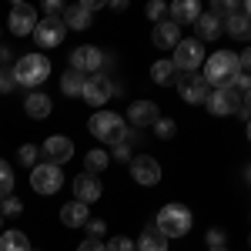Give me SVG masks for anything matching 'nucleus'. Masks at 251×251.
<instances>
[{
  "mask_svg": "<svg viewBox=\"0 0 251 251\" xmlns=\"http://www.w3.org/2000/svg\"><path fill=\"white\" fill-rule=\"evenodd\" d=\"M107 164H111L107 151H87V157H84V168H87V174H100Z\"/></svg>",
  "mask_w": 251,
  "mask_h": 251,
  "instance_id": "nucleus-28",
  "label": "nucleus"
},
{
  "mask_svg": "<svg viewBox=\"0 0 251 251\" xmlns=\"http://www.w3.org/2000/svg\"><path fill=\"white\" fill-rule=\"evenodd\" d=\"M211 14L218 20H221V17H234V14H238V3H234V0H231V3H228V0H221V3H214Z\"/></svg>",
  "mask_w": 251,
  "mask_h": 251,
  "instance_id": "nucleus-33",
  "label": "nucleus"
},
{
  "mask_svg": "<svg viewBox=\"0 0 251 251\" xmlns=\"http://www.w3.org/2000/svg\"><path fill=\"white\" fill-rule=\"evenodd\" d=\"M177 40H181V27H177V24H171V20H157L154 24V47L174 50Z\"/></svg>",
  "mask_w": 251,
  "mask_h": 251,
  "instance_id": "nucleus-18",
  "label": "nucleus"
},
{
  "mask_svg": "<svg viewBox=\"0 0 251 251\" xmlns=\"http://www.w3.org/2000/svg\"><path fill=\"white\" fill-rule=\"evenodd\" d=\"M77 251H107L104 248V241H97V238H87V241H80Z\"/></svg>",
  "mask_w": 251,
  "mask_h": 251,
  "instance_id": "nucleus-39",
  "label": "nucleus"
},
{
  "mask_svg": "<svg viewBox=\"0 0 251 251\" xmlns=\"http://www.w3.org/2000/svg\"><path fill=\"white\" fill-rule=\"evenodd\" d=\"M168 14H171V24L184 27V24H194V20L201 17V3L198 0H174L171 7H168Z\"/></svg>",
  "mask_w": 251,
  "mask_h": 251,
  "instance_id": "nucleus-17",
  "label": "nucleus"
},
{
  "mask_svg": "<svg viewBox=\"0 0 251 251\" xmlns=\"http://www.w3.org/2000/svg\"><path fill=\"white\" fill-rule=\"evenodd\" d=\"M211 251H228V248H211Z\"/></svg>",
  "mask_w": 251,
  "mask_h": 251,
  "instance_id": "nucleus-43",
  "label": "nucleus"
},
{
  "mask_svg": "<svg viewBox=\"0 0 251 251\" xmlns=\"http://www.w3.org/2000/svg\"><path fill=\"white\" fill-rule=\"evenodd\" d=\"M234 80H238V57L231 50H214L204 60V84L218 91V87H234Z\"/></svg>",
  "mask_w": 251,
  "mask_h": 251,
  "instance_id": "nucleus-1",
  "label": "nucleus"
},
{
  "mask_svg": "<svg viewBox=\"0 0 251 251\" xmlns=\"http://www.w3.org/2000/svg\"><path fill=\"white\" fill-rule=\"evenodd\" d=\"M10 74H14V84H20V87H40L50 74V60L44 54H24Z\"/></svg>",
  "mask_w": 251,
  "mask_h": 251,
  "instance_id": "nucleus-3",
  "label": "nucleus"
},
{
  "mask_svg": "<svg viewBox=\"0 0 251 251\" xmlns=\"http://www.w3.org/2000/svg\"><path fill=\"white\" fill-rule=\"evenodd\" d=\"M144 14H148L151 20H164V14H168V3H161V0H151Z\"/></svg>",
  "mask_w": 251,
  "mask_h": 251,
  "instance_id": "nucleus-34",
  "label": "nucleus"
},
{
  "mask_svg": "<svg viewBox=\"0 0 251 251\" xmlns=\"http://www.w3.org/2000/svg\"><path fill=\"white\" fill-rule=\"evenodd\" d=\"M208 241H211V248H221V241H225V234L218 231V228H211V231H208Z\"/></svg>",
  "mask_w": 251,
  "mask_h": 251,
  "instance_id": "nucleus-40",
  "label": "nucleus"
},
{
  "mask_svg": "<svg viewBox=\"0 0 251 251\" xmlns=\"http://www.w3.org/2000/svg\"><path fill=\"white\" fill-rule=\"evenodd\" d=\"M134 251H168V238L157 228H144V234L134 241Z\"/></svg>",
  "mask_w": 251,
  "mask_h": 251,
  "instance_id": "nucleus-23",
  "label": "nucleus"
},
{
  "mask_svg": "<svg viewBox=\"0 0 251 251\" xmlns=\"http://www.w3.org/2000/svg\"><path fill=\"white\" fill-rule=\"evenodd\" d=\"M111 94H114V84H111V77H104V74H91V77L84 80V91H80V97L91 107H104L111 100Z\"/></svg>",
  "mask_w": 251,
  "mask_h": 251,
  "instance_id": "nucleus-9",
  "label": "nucleus"
},
{
  "mask_svg": "<svg viewBox=\"0 0 251 251\" xmlns=\"http://www.w3.org/2000/svg\"><path fill=\"white\" fill-rule=\"evenodd\" d=\"M24 211V204H20L17 198H3V208H0V218H10V214H20Z\"/></svg>",
  "mask_w": 251,
  "mask_h": 251,
  "instance_id": "nucleus-35",
  "label": "nucleus"
},
{
  "mask_svg": "<svg viewBox=\"0 0 251 251\" xmlns=\"http://www.w3.org/2000/svg\"><path fill=\"white\" fill-rule=\"evenodd\" d=\"M34 27H37V10H34L30 3H17V7H10V30H14L17 37L34 34Z\"/></svg>",
  "mask_w": 251,
  "mask_h": 251,
  "instance_id": "nucleus-13",
  "label": "nucleus"
},
{
  "mask_svg": "<svg viewBox=\"0 0 251 251\" xmlns=\"http://www.w3.org/2000/svg\"><path fill=\"white\" fill-rule=\"evenodd\" d=\"M245 100H248V97L238 94L234 87H218V91H211V94H208V100H204V104H208V111H211L214 117H228V114H234Z\"/></svg>",
  "mask_w": 251,
  "mask_h": 251,
  "instance_id": "nucleus-7",
  "label": "nucleus"
},
{
  "mask_svg": "<svg viewBox=\"0 0 251 251\" xmlns=\"http://www.w3.org/2000/svg\"><path fill=\"white\" fill-rule=\"evenodd\" d=\"M10 191H14V168L0 161V198H10Z\"/></svg>",
  "mask_w": 251,
  "mask_h": 251,
  "instance_id": "nucleus-29",
  "label": "nucleus"
},
{
  "mask_svg": "<svg viewBox=\"0 0 251 251\" xmlns=\"http://www.w3.org/2000/svg\"><path fill=\"white\" fill-rule=\"evenodd\" d=\"M60 14H64V3L60 0H47L44 3V17H60Z\"/></svg>",
  "mask_w": 251,
  "mask_h": 251,
  "instance_id": "nucleus-36",
  "label": "nucleus"
},
{
  "mask_svg": "<svg viewBox=\"0 0 251 251\" xmlns=\"http://www.w3.org/2000/svg\"><path fill=\"white\" fill-rule=\"evenodd\" d=\"M151 127H154V134H157V137H164V141L174 134V121H171V117H157Z\"/></svg>",
  "mask_w": 251,
  "mask_h": 251,
  "instance_id": "nucleus-31",
  "label": "nucleus"
},
{
  "mask_svg": "<svg viewBox=\"0 0 251 251\" xmlns=\"http://www.w3.org/2000/svg\"><path fill=\"white\" fill-rule=\"evenodd\" d=\"M114 154L121 157V161H131V148H127L124 141H121V144H117V151H114Z\"/></svg>",
  "mask_w": 251,
  "mask_h": 251,
  "instance_id": "nucleus-41",
  "label": "nucleus"
},
{
  "mask_svg": "<svg viewBox=\"0 0 251 251\" xmlns=\"http://www.w3.org/2000/svg\"><path fill=\"white\" fill-rule=\"evenodd\" d=\"M64 37H67V27H64V20H60V17H44V20H37V27H34V40H37L40 50L60 47Z\"/></svg>",
  "mask_w": 251,
  "mask_h": 251,
  "instance_id": "nucleus-8",
  "label": "nucleus"
},
{
  "mask_svg": "<svg viewBox=\"0 0 251 251\" xmlns=\"http://www.w3.org/2000/svg\"><path fill=\"white\" fill-rule=\"evenodd\" d=\"M171 64H174V71H198V67L204 64V44H201V40H194V37L177 40Z\"/></svg>",
  "mask_w": 251,
  "mask_h": 251,
  "instance_id": "nucleus-5",
  "label": "nucleus"
},
{
  "mask_svg": "<svg viewBox=\"0 0 251 251\" xmlns=\"http://www.w3.org/2000/svg\"><path fill=\"white\" fill-rule=\"evenodd\" d=\"M151 80L161 84V87L177 84V71H174V64H171V60H157V64H151Z\"/></svg>",
  "mask_w": 251,
  "mask_h": 251,
  "instance_id": "nucleus-25",
  "label": "nucleus"
},
{
  "mask_svg": "<svg viewBox=\"0 0 251 251\" xmlns=\"http://www.w3.org/2000/svg\"><path fill=\"white\" fill-rule=\"evenodd\" d=\"M0 221H3V218H0Z\"/></svg>",
  "mask_w": 251,
  "mask_h": 251,
  "instance_id": "nucleus-44",
  "label": "nucleus"
},
{
  "mask_svg": "<svg viewBox=\"0 0 251 251\" xmlns=\"http://www.w3.org/2000/svg\"><path fill=\"white\" fill-rule=\"evenodd\" d=\"M194 30H198L194 40H201V44H204V40H218L225 34V30H221V20L214 17V14H201V17L194 20Z\"/></svg>",
  "mask_w": 251,
  "mask_h": 251,
  "instance_id": "nucleus-20",
  "label": "nucleus"
},
{
  "mask_svg": "<svg viewBox=\"0 0 251 251\" xmlns=\"http://www.w3.org/2000/svg\"><path fill=\"white\" fill-rule=\"evenodd\" d=\"M80 7H84V10H87V14H94V10H100V7H104V3H100V0H84V3H80Z\"/></svg>",
  "mask_w": 251,
  "mask_h": 251,
  "instance_id": "nucleus-42",
  "label": "nucleus"
},
{
  "mask_svg": "<svg viewBox=\"0 0 251 251\" xmlns=\"http://www.w3.org/2000/svg\"><path fill=\"white\" fill-rule=\"evenodd\" d=\"M50 107H54V104H50V97L40 94V91H30L27 100H24V111H27L30 117H37V121H44V117L50 114Z\"/></svg>",
  "mask_w": 251,
  "mask_h": 251,
  "instance_id": "nucleus-22",
  "label": "nucleus"
},
{
  "mask_svg": "<svg viewBox=\"0 0 251 251\" xmlns=\"http://www.w3.org/2000/svg\"><path fill=\"white\" fill-rule=\"evenodd\" d=\"M100 60H104V54L97 47L80 44V47L71 50V71H77V74H97L100 71Z\"/></svg>",
  "mask_w": 251,
  "mask_h": 251,
  "instance_id": "nucleus-11",
  "label": "nucleus"
},
{
  "mask_svg": "<svg viewBox=\"0 0 251 251\" xmlns=\"http://www.w3.org/2000/svg\"><path fill=\"white\" fill-rule=\"evenodd\" d=\"M64 27H71V30H87L91 27V14L80 7V3H74V7H64Z\"/></svg>",
  "mask_w": 251,
  "mask_h": 251,
  "instance_id": "nucleus-24",
  "label": "nucleus"
},
{
  "mask_svg": "<svg viewBox=\"0 0 251 251\" xmlns=\"http://www.w3.org/2000/svg\"><path fill=\"white\" fill-rule=\"evenodd\" d=\"M60 184H64V171H60L57 164H34L30 168V188L37 194H57Z\"/></svg>",
  "mask_w": 251,
  "mask_h": 251,
  "instance_id": "nucleus-6",
  "label": "nucleus"
},
{
  "mask_svg": "<svg viewBox=\"0 0 251 251\" xmlns=\"http://www.w3.org/2000/svg\"><path fill=\"white\" fill-rule=\"evenodd\" d=\"M177 94L184 97L188 104H204L208 94H211V87L204 84V77H198V74H188V77L177 80Z\"/></svg>",
  "mask_w": 251,
  "mask_h": 251,
  "instance_id": "nucleus-14",
  "label": "nucleus"
},
{
  "mask_svg": "<svg viewBox=\"0 0 251 251\" xmlns=\"http://www.w3.org/2000/svg\"><path fill=\"white\" fill-rule=\"evenodd\" d=\"M87 127H91V134L97 141H104V144H121L124 141V121L114 114V111H97L91 121H87Z\"/></svg>",
  "mask_w": 251,
  "mask_h": 251,
  "instance_id": "nucleus-4",
  "label": "nucleus"
},
{
  "mask_svg": "<svg viewBox=\"0 0 251 251\" xmlns=\"http://www.w3.org/2000/svg\"><path fill=\"white\" fill-rule=\"evenodd\" d=\"M17 164H27V168H34V164H37V157H40V148L37 144H24V148H20L17 151Z\"/></svg>",
  "mask_w": 251,
  "mask_h": 251,
  "instance_id": "nucleus-30",
  "label": "nucleus"
},
{
  "mask_svg": "<svg viewBox=\"0 0 251 251\" xmlns=\"http://www.w3.org/2000/svg\"><path fill=\"white\" fill-rule=\"evenodd\" d=\"M221 30H228L231 37H238V40H248V3H241V10L234 14V17H228L225 24H221Z\"/></svg>",
  "mask_w": 251,
  "mask_h": 251,
  "instance_id": "nucleus-21",
  "label": "nucleus"
},
{
  "mask_svg": "<svg viewBox=\"0 0 251 251\" xmlns=\"http://www.w3.org/2000/svg\"><path fill=\"white\" fill-rule=\"evenodd\" d=\"M84 74H77V71H64V77H60V91L67 97H80V91H84Z\"/></svg>",
  "mask_w": 251,
  "mask_h": 251,
  "instance_id": "nucleus-27",
  "label": "nucleus"
},
{
  "mask_svg": "<svg viewBox=\"0 0 251 251\" xmlns=\"http://www.w3.org/2000/svg\"><path fill=\"white\" fill-rule=\"evenodd\" d=\"M191 225H194L191 208H188V204H177V201L164 204V208L157 211V221H154V228L164 234L168 241H171V238H184V234L191 231Z\"/></svg>",
  "mask_w": 251,
  "mask_h": 251,
  "instance_id": "nucleus-2",
  "label": "nucleus"
},
{
  "mask_svg": "<svg viewBox=\"0 0 251 251\" xmlns=\"http://www.w3.org/2000/svg\"><path fill=\"white\" fill-rule=\"evenodd\" d=\"M157 117H161V114H157L154 100H134V104L127 107V121H131L134 127H151Z\"/></svg>",
  "mask_w": 251,
  "mask_h": 251,
  "instance_id": "nucleus-16",
  "label": "nucleus"
},
{
  "mask_svg": "<svg viewBox=\"0 0 251 251\" xmlns=\"http://www.w3.org/2000/svg\"><path fill=\"white\" fill-rule=\"evenodd\" d=\"M104 248H107V251H134V241L121 234V238H111V241H104Z\"/></svg>",
  "mask_w": 251,
  "mask_h": 251,
  "instance_id": "nucleus-32",
  "label": "nucleus"
},
{
  "mask_svg": "<svg viewBox=\"0 0 251 251\" xmlns=\"http://www.w3.org/2000/svg\"><path fill=\"white\" fill-rule=\"evenodd\" d=\"M44 157H47V164H64V161H71L74 157V141L71 137H64V134H54V137H47L44 141Z\"/></svg>",
  "mask_w": 251,
  "mask_h": 251,
  "instance_id": "nucleus-12",
  "label": "nucleus"
},
{
  "mask_svg": "<svg viewBox=\"0 0 251 251\" xmlns=\"http://www.w3.org/2000/svg\"><path fill=\"white\" fill-rule=\"evenodd\" d=\"M60 221H64L67 228H84V225L91 221V211H87V204H80V201H67V204L60 208Z\"/></svg>",
  "mask_w": 251,
  "mask_h": 251,
  "instance_id": "nucleus-19",
  "label": "nucleus"
},
{
  "mask_svg": "<svg viewBox=\"0 0 251 251\" xmlns=\"http://www.w3.org/2000/svg\"><path fill=\"white\" fill-rule=\"evenodd\" d=\"M84 228L91 231V238H104V231H107V225H104V221H94V218H91Z\"/></svg>",
  "mask_w": 251,
  "mask_h": 251,
  "instance_id": "nucleus-37",
  "label": "nucleus"
},
{
  "mask_svg": "<svg viewBox=\"0 0 251 251\" xmlns=\"http://www.w3.org/2000/svg\"><path fill=\"white\" fill-rule=\"evenodd\" d=\"M131 177H134L137 184H144V188H154L157 181H161V164H157V157H151V154L131 157Z\"/></svg>",
  "mask_w": 251,
  "mask_h": 251,
  "instance_id": "nucleus-10",
  "label": "nucleus"
},
{
  "mask_svg": "<svg viewBox=\"0 0 251 251\" xmlns=\"http://www.w3.org/2000/svg\"><path fill=\"white\" fill-rule=\"evenodd\" d=\"M10 91H14V74L0 71V94H10Z\"/></svg>",
  "mask_w": 251,
  "mask_h": 251,
  "instance_id": "nucleus-38",
  "label": "nucleus"
},
{
  "mask_svg": "<svg viewBox=\"0 0 251 251\" xmlns=\"http://www.w3.org/2000/svg\"><path fill=\"white\" fill-rule=\"evenodd\" d=\"M0 251H30V241L24 231H3L0 234Z\"/></svg>",
  "mask_w": 251,
  "mask_h": 251,
  "instance_id": "nucleus-26",
  "label": "nucleus"
},
{
  "mask_svg": "<svg viewBox=\"0 0 251 251\" xmlns=\"http://www.w3.org/2000/svg\"><path fill=\"white\" fill-rule=\"evenodd\" d=\"M71 188H74V201H80V204L97 201V198H100V191H104V188H100V181H97V174H87V171L77 174Z\"/></svg>",
  "mask_w": 251,
  "mask_h": 251,
  "instance_id": "nucleus-15",
  "label": "nucleus"
}]
</instances>
